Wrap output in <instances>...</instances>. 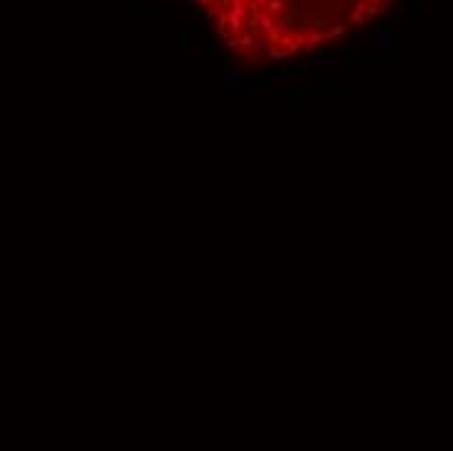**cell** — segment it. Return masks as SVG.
<instances>
[{"instance_id":"obj_1","label":"cell","mask_w":453,"mask_h":451,"mask_svg":"<svg viewBox=\"0 0 453 451\" xmlns=\"http://www.w3.org/2000/svg\"><path fill=\"white\" fill-rule=\"evenodd\" d=\"M242 63L305 58L360 35L396 0H188Z\"/></svg>"}]
</instances>
